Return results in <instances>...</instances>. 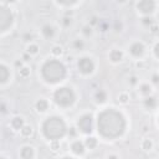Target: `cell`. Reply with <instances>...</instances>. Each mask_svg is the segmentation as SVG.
<instances>
[{
    "label": "cell",
    "instance_id": "obj_15",
    "mask_svg": "<svg viewBox=\"0 0 159 159\" xmlns=\"http://www.w3.org/2000/svg\"><path fill=\"white\" fill-rule=\"evenodd\" d=\"M47 107H49V103L46 100H39L36 102V109L39 112H45L47 109Z\"/></svg>",
    "mask_w": 159,
    "mask_h": 159
},
{
    "label": "cell",
    "instance_id": "obj_34",
    "mask_svg": "<svg viewBox=\"0 0 159 159\" xmlns=\"http://www.w3.org/2000/svg\"><path fill=\"white\" fill-rule=\"evenodd\" d=\"M135 80H137L135 77H132V78H130V82H132V85H134V83L137 82V81H135Z\"/></svg>",
    "mask_w": 159,
    "mask_h": 159
},
{
    "label": "cell",
    "instance_id": "obj_3",
    "mask_svg": "<svg viewBox=\"0 0 159 159\" xmlns=\"http://www.w3.org/2000/svg\"><path fill=\"white\" fill-rule=\"evenodd\" d=\"M65 75H66L65 66L56 60H50L43 66V76L47 82H59L65 77Z\"/></svg>",
    "mask_w": 159,
    "mask_h": 159
},
{
    "label": "cell",
    "instance_id": "obj_24",
    "mask_svg": "<svg viewBox=\"0 0 159 159\" xmlns=\"http://www.w3.org/2000/svg\"><path fill=\"white\" fill-rule=\"evenodd\" d=\"M151 91H152V88H151L149 85H142L141 86V92L143 93V95H149Z\"/></svg>",
    "mask_w": 159,
    "mask_h": 159
},
{
    "label": "cell",
    "instance_id": "obj_16",
    "mask_svg": "<svg viewBox=\"0 0 159 159\" xmlns=\"http://www.w3.org/2000/svg\"><path fill=\"white\" fill-rule=\"evenodd\" d=\"M122 57H123V54L119 50H113L111 52V60L113 62H118V61H121L122 60Z\"/></svg>",
    "mask_w": 159,
    "mask_h": 159
},
{
    "label": "cell",
    "instance_id": "obj_23",
    "mask_svg": "<svg viewBox=\"0 0 159 159\" xmlns=\"http://www.w3.org/2000/svg\"><path fill=\"white\" fill-rule=\"evenodd\" d=\"M27 52L30 55H35V54L39 52V47H37L36 45H30L29 47H27Z\"/></svg>",
    "mask_w": 159,
    "mask_h": 159
},
{
    "label": "cell",
    "instance_id": "obj_10",
    "mask_svg": "<svg viewBox=\"0 0 159 159\" xmlns=\"http://www.w3.org/2000/svg\"><path fill=\"white\" fill-rule=\"evenodd\" d=\"M71 149L75 154H77V156H81V154H83V152H85V147H83V144L80 141L73 142L72 146H71Z\"/></svg>",
    "mask_w": 159,
    "mask_h": 159
},
{
    "label": "cell",
    "instance_id": "obj_11",
    "mask_svg": "<svg viewBox=\"0 0 159 159\" xmlns=\"http://www.w3.org/2000/svg\"><path fill=\"white\" fill-rule=\"evenodd\" d=\"M9 76H10V72H9L8 67L4 66V65H0V83L5 82Z\"/></svg>",
    "mask_w": 159,
    "mask_h": 159
},
{
    "label": "cell",
    "instance_id": "obj_36",
    "mask_svg": "<svg viewBox=\"0 0 159 159\" xmlns=\"http://www.w3.org/2000/svg\"><path fill=\"white\" fill-rule=\"evenodd\" d=\"M63 159H72V158H63Z\"/></svg>",
    "mask_w": 159,
    "mask_h": 159
},
{
    "label": "cell",
    "instance_id": "obj_13",
    "mask_svg": "<svg viewBox=\"0 0 159 159\" xmlns=\"http://www.w3.org/2000/svg\"><path fill=\"white\" fill-rule=\"evenodd\" d=\"M43 35L46 37V39H50L55 35V29L51 25H45L43 27Z\"/></svg>",
    "mask_w": 159,
    "mask_h": 159
},
{
    "label": "cell",
    "instance_id": "obj_32",
    "mask_svg": "<svg viewBox=\"0 0 159 159\" xmlns=\"http://www.w3.org/2000/svg\"><path fill=\"white\" fill-rule=\"evenodd\" d=\"M158 49H159V45L157 44V45H156V47H154V54H156L157 57H158Z\"/></svg>",
    "mask_w": 159,
    "mask_h": 159
},
{
    "label": "cell",
    "instance_id": "obj_28",
    "mask_svg": "<svg viewBox=\"0 0 159 159\" xmlns=\"http://www.w3.org/2000/svg\"><path fill=\"white\" fill-rule=\"evenodd\" d=\"M143 24L144 25H152L153 24V19L152 17H144L143 19Z\"/></svg>",
    "mask_w": 159,
    "mask_h": 159
},
{
    "label": "cell",
    "instance_id": "obj_37",
    "mask_svg": "<svg viewBox=\"0 0 159 159\" xmlns=\"http://www.w3.org/2000/svg\"><path fill=\"white\" fill-rule=\"evenodd\" d=\"M0 159H5V158H3V157H0Z\"/></svg>",
    "mask_w": 159,
    "mask_h": 159
},
{
    "label": "cell",
    "instance_id": "obj_12",
    "mask_svg": "<svg viewBox=\"0 0 159 159\" xmlns=\"http://www.w3.org/2000/svg\"><path fill=\"white\" fill-rule=\"evenodd\" d=\"M21 157L22 159H32V157H34V149L31 147H24L21 149Z\"/></svg>",
    "mask_w": 159,
    "mask_h": 159
},
{
    "label": "cell",
    "instance_id": "obj_17",
    "mask_svg": "<svg viewBox=\"0 0 159 159\" xmlns=\"http://www.w3.org/2000/svg\"><path fill=\"white\" fill-rule=\"evenodd\" d=\"M144 105H146L147 108L149 109H152L154 108V107L157 106V100H156V97H148L146 101H144Z\"/></svg>",
    "mask_w": 159,
    "mask_h": 159
},
{
    "label": "cell",
    "instance_id": "obj_21",
    "mask_svg": "<svg viewBox=\"0 0 159 159\" xmlns=\"http://www.w3.org/2000/svg\"><path fill=\"white\" fill-rule=\"evenodd\" d=\"M153 147V143L151 139H144L143 143H142V148L144 149V151H149V149H152Z\"/></svg>",
    "mask_w": 159,
    "mask_h": 159
},
{
    "label": "cell",
    "instance_id": "obj_35",
    "mask_svg": "<svg viewBox=\"0 0 159 159\" xmlns=\"http://www.w3.org/2000/svg\"><path fill=\"white\" fill-rule=\"evenodd\" d=\"M108 159H118V157H117V156H109Z\"/></svg>",
    "mask_w": 159,
    "mask_h": 159
},
{
    "label": "cell",
    "instance_id": "obj_14",
    "mask_svg": "<svg viewBox=\"0 0 159 159\" xmlns=\"http://www.w3.org/2000/svg\"><path fill=\"white\" fill-rule=\"evenodd\" d=\"M11 126H13V128H15V129H21L24 127V119L20 118V117H15V118H13V121H11Z\"/></svg>",
    "mask_w": 159,
    "mask_h": 159
},
{
    "label": "cell",
    "instance_id": "obj_25",
    "mask_svg": "<svg viewBox=\"0 0 159 159\" xmlns=\"http://www.w3.org/2000/svg\"><path fill=\"white\" fill-rule=\"evenodd\" d=\"M52 54L56 55V56L61 55L62 54V47H61V46H54V47H52Z\"/></svg>",
    "mask_w": 159,
    "mask_h": 159
},
{
    "label": "cell",
    "instance_id": "obj_2",
    "mask_svg": "<svg viewBox=\"0 0 159 159\" xmlns=\"http://www.w3.org/2000/svg\"><path fill=\"white\" fill-rule=\"evenodd\" d=\"M44 134L46 138L52 139V141H57L61 137H63L66 133V126L65 122L59 118V117H51L45 121V123L43 126Z\"/></svg>",
    "mask_w": 159,
    "mask_h": 159
},
{
    "label": "cell",
    "instance_id": "obj_33",
    "mask_svg": "<svg viewBox=\"0 0 159 159\" xmlns=\"http://www.w3.org/2000/svg\"><path fill=\"white\" fill-rule=\"evenodd\" d=\"M153 82L158 83V76H157V75H154V76H153Z\"/></svg>",
    "mask_w": 159,
    "mask_h": 159
},
{
    "label": "cell",
    "instance_id": "obj_22",
    "mask_svg": "<svg viewBox=\"0 0 159 159\" xmlns=\"http://www.w3.org/2000/svg\"><path fill=\"white\" fill-rule=\"evenodd\" d=\"M19 75H20V77H22V78L29 77V76H30V68L22 67V68L20 70V72H19Z\"/></svg>",
    "mask_w": 159,
    "mask_h": 159
},
{
    "label": "cell",
    "instance_id": "obj_7",
    "mask_svg": "<svg viewBox=\"0 0 159 159\" xmlns=\"http://www.w3.org/2000/svg\"><path fill=\"white\" fill-rule=\"evenodd\" d=\"M78 68L82 73H91L95 68V65H93L92 60L88 57H82L78 61Z\"/></svg>",
    "mask_w": 159,
    "mask_h": 159
},
{
    "label": "cell",
    "instance_id": "obj_18",
    "mask_svg": "<svg viewBox=\"0 0 159 159\" xmlns=\"http://www.w3.org/2000/svg\"><path fill=\"white\" fill-rule=\"evenodd\" d=\"M106 100H107V95L103 91H98L96 93V101L98 102V103H103Z\"/></svg>",
    "mask_w": 159,
    "mask_h": 159
},
{
    "label": "cell",
    "instance_id": "obj_20",
    "mask_svg": "<svg viewBox=\"0 0 159 159\" xmlns=\"http://www.w3.org/2000/svg\"><path fill=\"white\" fill-rule=\"evenodd\" d=\"M21 133H22V135H25V137H30L32 134V127L31 126H24V127L21 128Z\"/></svg>",
    "mask_w": 159,
    "mask_h": 159
},
{
    "label": "cell",
    "instance_id": "obj_27",
    "mask_svg": "<svg viewBox=\"0 0 159 159\" xmlns=\"http://www.w3.org/2000/svg\"><path fill=\"white\" fill-rule=\"evenodd\" d=\"M128 100H129V96L126 95V93H122V95L119 96V101L122 102V103H126V102H127Z\"/></svg>",
    "mask_w": 159,
    "mask_h": 159
},
{
    "label": "cell",
    "instance_id": "obj_31",
    "mask_svg": "<svg viewBox=\"0 0 159 159\" xmlns=\"http://www.w3.org/2000/svg\"><path fill=\"white\" fill-rule=\"evenodd\" d=\"M51 148H52V149H54V151H57V149L60 148V144H59L57 142H56V141H55V142H54L52 144H51Z\"/></svg>",
    "mask_w": 159,
    "mask_h": 159
},
{
    "label": "cell",
    "instance_id": "obj_30",
    "mask_svg": "<svg viewBox=\"0 0 159 159\" xmlns=\"http://www.w3.org/2000/svg\"><path fill=\"white\" fill-rule=\"evenodd\" d=\"M62 22H63V26H68V25H71V19H68V17H65Z\"/></svg>",
    "mask_w": 159,
    "mask_h": 159
},
{
    "label": "cell",
    "instance_id": "obj_4",
    "mask_svg": "<svg viewBox=\"0 0 159 159\" xmlns=\"http://www.w3.org/2000/svg\"><path fill=\"white\" fill-rule=\"evenodd\" d=\"M55 102L61 107H68L75 102V93L72 92L71 88L68 87H62L59 88L55 92Z\"/></svg>",
    "mask_w": 159,
    "mask_h": 159
},
{
    "label": "cell",
    "instance_id": "obj_19",
    "mask_svg": "<svg viewBox=\"0 0 159 159\" xmlns=\"http://www.w3.org/2000/svg\"><path fill=\"white\" fill-rule=\"evenodd\" d=\"M86 146L90 148V149H93L96 146H97V139L96 138H93V137H90V138H87L86 139Z\"/></svg>",
    "mask_w": 159,
    "mask_h": 159
},
{
    "label": "cell",
    "instance_id": "obj_5",
    "mask_svg": "<svg viewBox=\"0 0 159 159\" xmlns=\"http://www.w3.org/2000/svg\"><path fill=\"white\" fill-rule=\"evenodd\" d=\"M13 24V14L8 8L0 5V31H5Z\"/></svg>",
    "mask_w": 159,
    "mask_h": 159
},
{
    "label": "cell",
    "instance_id": "obj_6",
    "mask_svg": "<svg viewBox=\"0 0 159 159\" xmlns=\"http://www.w3.org/2000/svg\"><path fill=\"white\" fill-rule=\"evenodd\" d=\"M78 128L83 133H91L92 132V116L91 114L82 116L78 121Z\"/></svg>",
    "mask_w": 159,
    "mask_h": 159
},
{
    "label": "cell",
    "instance_id": "obj_26",
    "mask_svg": "<svg viewBox=\"0 0 159 159\" xmlns=\"http://www.w3.org/2000/svg\"><path fill=\"white\" fill-rule=\"evenodd\" d=\"M73 47L76 49V50H82L83 49V43H82L81 40H76L73 43Z\"/></svg>",
    "mask_w": 159,
    "mask_h": 159
},
{
    "label": "cell",
    "instance_id": "obj_8",
    "mask_svg": "<svg viewBox=\"0 0 159 159\" xmlns=\"http://www.w3.org/2000/svg\"><path fill=\"white\" fill-rule=\"evenodd\" d=\"M154 6H156V3L152 1V0H143L138 4V9L146 14H151L154 10Z\"/></svg>",
    "mask_w": 159,
    "mask_h": 159
},
{
    "label": "cell",
    "instance_id": "obj_9",
    "mask_svg": "<svg viewBox=\"0 0 159 159\" xmlns=\"http://www.w3.org/2000/svg\"><path fill=\"white\" fill-rule=\"evenodd\" d=\"M144 52V46L143 44L141 43H134L132 46H130V54L135 57H139V56H142Z\"/></svg>",
    "mask_w": 159,
    "mask_h": 159
},
{
    "label": "cell",
    "instance_id": "obj_29",
    "mask_svg": "<svg viewBox=\"0 0 159 159\" xmlns=\"http://www.w3.org/2000/svg\"><path fill=\"white\" fill-rule=\"evenodd\" d=\"M91 32H92V30H91V27H90V26H86V27H83V34H85L86 36L91 35Z\"/></svg>",
    "mask_w": 159,
    "mask_h": 159
},
{
    "label": "cell",
    "instance_id": "obj_1",
    "mask_svg": "<svg viewBox=\"0 0 159 159\" xmlns=\"http://www.w3.org/2000/svg\"><path fill=\"white\" fill-rule=\"evenodd\" d=\"M123 116L114 109H106L98 116V130L107 138H117L124 132Z\"/></svg>",
    "mask_w": 159,
    "mask_h": 159
}]
</instances>
